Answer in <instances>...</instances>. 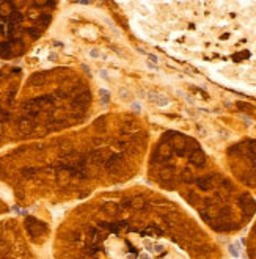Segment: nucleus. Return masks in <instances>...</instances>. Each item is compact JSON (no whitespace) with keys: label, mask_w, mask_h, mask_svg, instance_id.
Returning <instances> with one entry per match:
<instances>
[{"label":"nucleus","mask_w":256,"mask_h":259,"mask_svg":"<svg viewBox=\"0 0 256 259\" xmlns=\"http://www.w3.org/2000/svg\"><path fill=\"white\" fill-rule=\"evenodd\" d=\"M251 148H253V151L256 152V141H253V143H251Z\"/></svg>","instance_id":"obj_1"}]
</instances>
